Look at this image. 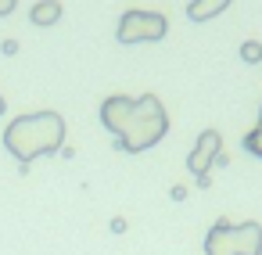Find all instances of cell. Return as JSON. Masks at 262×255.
<instances>
[{
  "label": "cell",
  "mask_w": 262,
  "mask_h": 255,
  "mask_svg": "<svg viewBox=\"0 0 262 255\" xmlns=\"http://www.w3.org/2000/svg\"><path fill=\"white\" fill-rule=\"evenodd\" d=\"M4 147L26 169L33 158L54 155V151L65 147V119L58 112H29V115H18L4 130Z\"/></svg>",
  "instance_id": "6da1fadb"
},
{
  "label": "cell",
  "mask_w": 262,
  "mask_h": 255,
  "mask_svg": "<svg viewBox=\"0 0 262 255\" xmlns=\"http://www.w3.org/2000/svg\"><path fill=\"white\" fill-rule=\"evenodd\" d=\"M169 130V115L162 108V101L155 94H144L133 101V112L122 126V133L115 137V151H126V155H140L147 147H155Z\"/></svg>",
  "instance_id": "7a4b0ae2"
},
{
  "label": "cell",
  "mask_w": 262,
  "mask_h": 255,
  "mask_svg": "<svg viewBox=\"0 0 262 255\" xmlns=\"http://www.w3.org/2000/svg\"><path fill=\"white\" fill-rule=\"evenodd\" d=\"M169 33V22H165V15H158V11H140V8H133V11H126L122 18H119V29H115V36H119V44H155V40H162Z\"/></svg>",
  "instance_id": "3957f363"
},
{
  "label": "cell",
  "mask_w": 262,
  "mask_h": 255,
  "mask_svg": "<svg viewBox=\"0 0 262 255\" xmlns=\"http://www.w3.org/2000/svg\"><path fill=\"white\" fill-rule=\"evenodd\" d=\"M223 155V137L215 133V130H205L201 137H198V144H194V151H190V158H187V169L198 176V183L201 187H208V180H212V165H215V158Z\"/></svg>",
  "instance_id": "277c9868"
},
{
  "label": "cell",
  "mask_w": 262,
  "mask_h": 255,
  "mask_svg": "<svg viewBox=\"0 0 262 255\" xmlns=\"http://www.w3.org/2000/svg\"><path fill=\"white\" fill-rule=\"evenodd\" d=\"M133 101H137V97H126V94H112V97H104V104H101V122H104L108 133H115V137L122 133L129 112H133Z\"/></svg>",
  "instance_id": "5b68a950"
},
{
  "label": "cell",
  "mask_w": 262,
  "mask_h": 255,
  "mask_svg": "<svg viewBox=\"0 0 262 255\" xmlns=\"http://www.w3.org/2000/svg\"><path fill=\"white\" fill-rule=\"evenodd\" d=\"M205 255H237V237H233V223L219 219L208 237H205Z\"/></svg>",
  "instance_id": "8992f818"
},
{
  "label": "cell",
  "mask_w": 262,
  "mask_h": 255,
  "mask_svg": "<svg viewBox=\"0 0 262 255\" xmlns=\"http://www.w3.org/2000/svg\"><path fill=\"white\" fill-rule=\"evenodd\" d=\"M233 237H237V255H262V226L255 219L237 223Z\"/></svg>",
  "instance_id": "52a82bcc"
},
{
  "label": "cell",
  "mask_w": 262,
  "mask_h": 255,
  "mask_svg": "<svg viewBox=\"0 0 262 255\" xmlns=\"http://www.w3.org/2000/svg\"><path fill=\"white\" fill-rule=\"evenodd\" d=\"M226 8H230V0H190L187 15H190V22H208V18L223 15Z\"/></svg>",
  "instance_id": "ba28073f"
},
{
  "label": "cell",
  "mask_w": 262,
  "mask_h": 255,
  "mask_svg": "<svg viewBox=\"0 0 262 255\" xmlns=\"http://www.w3.org/2000/svg\"><path fill=\"white\" fill-rule=\"evenodd\" d=\"M58 18H61V4H58V0H40V4H33V11H29L33 26H54Z\"/></svg>",
  "instance_id": "9c48e42d"
},
{
  "label": "cell",
  "mask_w": 262,
  "mask_h": 255,
  "mask_svg": "<svg viewBox=\"0 0 262 255\" xmlns=\"http://www.w3.org/2000/svg\"><path fill=\"white\" fill-rule=\"evenodd\" d=\"M244 151H251L255 158H262V112H258V122H255V130L244 137Z\"/></svg>",
  "instance_id": "30bf717a"
},
{
  "label": "cell",
  "mask_w": 262,
  "mask_h": 255,
  "mask_svg": "<svg viewBox=\"0 0 262 255\" xmlns=\"http://www.w3.org/2000/svg\"><path fill=\"white\" fill-rule=\"evenodd\" d=\"M241 61L258 65V61H262V44H258V40H244V44H241Z\"/></svg>",
  "instance_id": "8fae6325"
},
{
  "label": "cell",
  "mask_w": 262,
  "mask_h": 255,
  "mask_svg": "<svg viewBox=\"0 0 262 255\" xmlns=\"http://www.w3.org/2000/svg\"><path fill=\"white\" fill-rule=\"evenodd\" d=\"M15 4H18V0H0V18H8L15 11Z\"/></svg>",
  "instance_id": "7c38bea8"
},
{
  "label": "cell",
  "mask_w": 262,
  "mask_h": 255,
  "mask_svg": "<svg viewBox=\"0 0 262 255\" xmlns=\"http://www.w3.org/2000/svg\"><path fill=\"white\" fill-rule=\"evenodd\" d=\"M0 51H4V54H18V40H4V44H0Z\"/></svg>",
  "instance_id": "4fadbf2b"
},
{
  "label": "cell",
  "mask_w": 262,
  "mask_h": 255,
  "mask_svg": "<svg viewBox=\"0 0 262 255\" xmlns=\"http://www.w3.org/2000/svg\"><path fill=\"white\" fill-rule=\"evenodd\" d=\"M169 198H172V201H183V198H187V187H172Z\"/></svg>",
  "instance_id": "5bb4252c"
},
{
  "label": "cell",
  "mask_w": 262,
  "mask_h": 255,
  "mask_svg": "<svg viewBox=\"0 0 262 255\" xmlns=\"http://www.w3.org/2000/svg\"><path fill=\"white\" fill-rule=\"evenodd\" d=\"M4 108H8V104H4V94H0V115H4Z\"/></svg>",
  "instance_id": "9a60e30c"
}]
</instances>
